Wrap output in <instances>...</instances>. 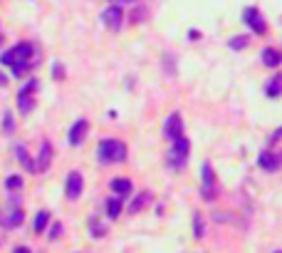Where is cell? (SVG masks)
Returning a JSON list of instances; mask_svg holds the SVG:
<instances>
[{
    "instance_id": "1",
    "label": "cell",
    "mask_w": 282,
    "mask_h": 253,
    "mask_svg": "<svg viewBox=\"0 0 282 253\" xmlns=\"http://www.w3.org/2000/svg\"><path fill=\"white\" fill-rule=\"evenodd\" d=\"M97 159L102 164H121L126 159V144L121 139H104L97 149Z\"/></svg>"
},
{
    "instance_id": "2",
    "label": "cell",
    "mask_w": 282,
    "mask_h": 253,
    "mask_svg": "<svg viewBox=\"0 0 282 253\" xmlns=\"http://www.w3.org/2000/svg\"><path fill=\"white\" fill-rule=\"evenodd\" d=\"M25 221V214H23V206H20V198H10L5 204V209L0 211V224L5 228H18V226Z\"/></svg>"
},
{
    "instance_id": "3",
    "label": "cell",
    "mask_w": 282,
    "mask_h": 253,
    "mask_svg": "<svg viewBox=\"0 0 282 253\" xmlns=\"http://www.w3.org/2000/svg\"><path fill=\"white\" fill-rule=\"evenodd\" d=\"M200 176H203V186H200V196L205 201H216L221 189H218V179H216V171H213V164H203L200 167Z\"/></svg>"
},
{
    "instance_id": "4",
    "label": "cell",
    "mask_w": 282,
    "mask_h": 253,
    "mask_svg": "<svg viewBox=\"0 0 282 253\" xmlns=\"http://www.w3.org/2000/svg\"><path fill=\"white\" fill-rule=\"evenodd\" d=\"M188 151H191V141L178 137L173 139V146H171V154H169V162L173 169H183L186 159H188Z\"/></svg>"
},
{
    "instance_id": "5",
    "label": "cell",
    "mask_w": 282,
    "mask_h": 253,
    "mask_svg": "<svg viewBox=\"0 0 282 253\" xmlns=\"http://www.w3.org/2000/svg\"><path fill=\"white\" fill-rule=\"evenodd\" d=\"M35 92H37V80H30L20 92H18V107L20 114H30L35 107Z\"/></svg>"
},
{
    "instance_id": "6",
    "label": "cell",
    "mask_w": 282,
    "mask_h": 253,
    "mask_svg": "<svg viewBox=\"0 0 282 253\" xmlns=\"http://www.w3.org/2000/svg\"><path fill=\"white\" fill-rule=\"evenodd\" d=\"M243 20H245V25L253 30L255 35H265L267 32V23H265V18H262V13L257 8H245L243 10Z\"/></svg>"
},
{
    "instance_id": "7",
    "label": "cell",
    "mask_w": 282,
    "mask_h": 253,
    "mask_svg": "<svg viewBox=\"0 0 282 253\" xmlns=\"http://www.w3.org/2000/svg\"><path fill=\"white\" fill-rule=\"evenodd\" d=\"M102 23L112 30V32H119V30H121V25H124V10H121L119 5H114V3H112V5L102 13Z\"/></svg>"
},
{
    "instance_id": "8",
    "label": "cell",
    "mask_w": 282,
    "mask_h": 253,
    "mask_svg": "<svg viewBox=\"0 0 282 253\" xmlns=\"http://www.w3.org/2000/svg\"><path fill=\"white\" fill-rule=\"evenodd\" d=\"M82 189H85V179H82V174H80V171H69V176H67V189H64L67 198H72V201L80 198Z\"/></svg>"
},
{
    "instance_id": "9",
    "label": "cell",
    "mask_w": 282,
    "mask_h": 253,
    "mask_svg": "<svg viewBox=\"0 0 282 253\" xmlns=\"http://www.w3.org/2000/svg\"><path fill=\"white\" fill-rule=\"evenodd\" d=\"M164 134H166L169 139H178V137H183V119H181V114L178 112H173L169 119H166Z\"/></svg>"
},
{
    "instance_id": "10",
    "label": "cell",
    "mask_w": 282,
    "mask_h": 253,
    "mask_svg": "<svg viewBox=\"0 0 282 253\" xmlns=\"http://www.w3.org/2000/svg\"><path fill=\"white\" fill-rule=\"evenodd\" d=\"M32 55H35V47H32L30 42H20V45H15V47L10 50V57H13L10 67H13L15 62H30Z\"/></svg>"
},
{
    "instance_id": "11",
    "label": "cell",
    "mask_w": 282,
    "mask_h": 253,
    "mask_svg": "<svg viewBox=\"0 0 282 253\" xmlns=\"http://www.w3.org/2000/svg\"><path fill=\"white\" fill-rule=\"evenodd\" d=\"M87 129H89L87 119H77V122L69 127V144H72V146H80L87 137Z\"/></svg>"
},
{
    "instance_id": "12",
    "label": "cell",
    "mask_w": 282,
    "mask_h": 253,
    "mask_svg": "<svg viewBox=\"0 0 282 253\" xmlns=\"http://www.w3.org/2000/svg\"><path fill=\"white\" fill-rule=\"evenodd\" d=\"M50 162H52V144H50V141H42V144H40L37 162H35V169H37V171H47V169H50Z\"/></svg>"
},
{
    "instance_id": "13",
    "label": "cell",
    "mask_w": 282,
    "mask_h": 253,
    "mask_svg": "<svg viewBox=\"0 0 282 253\" xmlns=\"http://www.w3.org/2000/svg\"><path fill=\"white\" fill-rule=\"evenodd\" d=\"M280 167H282V154H272V151H262L260 154V169L277 171Z\"/></svg>"
},
{
    "instance_id": "14",
    "label": "cell",
    "mask_w": 282,
    "mask_h": 253,
    "mask_svg": "<svg viewBox=\"0 0 282 253\" xmlns=\"http://www.w3.org/2000/svg\"><path fill=\"white\" fill-rule=\"evenodd\" d=\"M262 62L267 67H277V65H282V53L275 50V47H265L262 50Z\"/></svg>"
},
{
    "instance_id": "15",
    "label": "cell",
    "mask_w": 282,
    "mask_h": 253,
    "mask_svg": "<svg viewBox=\"0 0 282 253\" xmlns=\"http://www.w3.org/2000/svg\"><path fill=\"white\" fill-rule=\"evenodd\" d=\"M109 186H112L119 196H129V194H131V181H129V179H124V176L112 179V184H109Z\"/></svg>"
},
{
    "instance_id": "16",
    "label": "cell",
    "mask_w": 282,
    "mask_h": 253,
    "mask_svg": "<svg viewBox=\"0 0 282 253\" xmlns=\"http://www.w3.org/2000/svg\"><path fill=\"white\" fill-rule=\"evenodd\" d=\"M15 157H18V159H20V164H23V167H25V169H28L30 174H35V171H37V169H35V162H32V159H30L28 149H25V146H23V144H18V146H15Z\"/></svg>"
},
{
    "instance_id": "17",
    "label": "cell",
    "mask_w": 282,
    "mask_h": 253,
    "mask_svg": "<svg viewBox=\"0 0 282 253\" xmlns=\"http://www.w3.org/2000/svg\"><path fill=\"white\" fill-rule=\"evenodd\" d=\"M265 94H267V97H280V94H282V75H275V77L267 82V87H265Z\"/></svg>"
},
{
    "instance_id": "18",
    "label": "cell",
    "mask_w": 282,
    "mask_h": 253,
    "mask_svg": "<svg viewBox=\"0 0 282 253\" xmlns=\"http://www.w3.org/2000/svg\"><path fill=\"white\" fill-rule=\"evenodd\" d=\"M121 206H124V201H121V198H109V201H107V216H109L112 221L121 214Z\"/></svg>"
},
{
    "instance_id": "19",
    "label": "cell",
    "mask_w": 282,
    "mask_h": 253,
    "mask_svg": "<svg viewBox=\"0 0 282 253\" xmlns=\"http://www.w3.org/2000/svg\"><path fill=\"white\" fill-rule=\"evenodd\" d=\"M230 50H235V53H240V50H245L248 45H250V40H248V35H238V37H230Z\"/></svg>"
},
{
    "instance_id": "20",
    "label": "cell",
    "mask_w": 282,
    "mask_h": 253,
    "mask_svg": "<svg viewBox=\"0 0 282 253\" xmlns=\"http://www.w3.org/2000/svg\"><path fill=\"white\" fill-rule=\"evenodd\" d=\"M47 221H50V214H47V211H40V214L35 216V233H42V231L47 228Z\"/></svg>"
},
{
    "instance_id": "21",
    "label": "cell",
    "mask_w": 282,
    "mask_h": 253,
    "mask_svg": "<svg viewBox=\"0 0 282 253\" xmlns=\"http://www.w3.org/2000/svg\"><path fill=\"white\" fill-rule=\"evenodd\" d=\"M5 189H8V191H18V189H23V179H20L18 174L8 176V179H5Z\"/></svg>"
},
{
    "instance_id": "22",
    "label": "cell",
    "mask_w": 282,
    "mask_h": 253,
    "mask_svg": "<svg viewBox=\"0 0 282 253\" xmlns=\"http://www.w3.org/2000/svg\"><path fill=\"white\" fill-rule=\"evenodd\" d=\"M146 198H149V194H139V196L131 201V206H129V214H139L141 209L146 206Z\"/></svg>"
},
{
    "instance_id": "23",
    "label": "cell",
    "mask_w": 282,
    "mask_h": 253,
    "mask_svg": "<svg viewBox=\"0 0 282 253\" xmlns=\"http://www.w3.org/2000/svg\"><path fill=\"white\" fill-rule=\"evenodd\" d=\"M30 67H32V62H15L10 70H13V75H15V77H23L25 72H30Z\"/></svg>"
},
{
    "instance_id": "24",
    "label": "cell",
    "mask_w": 282,
    "mask_h": 253,
    "mask_svg": "<svg viewBox=\"0 0 282 253\" xmlns=\"http://www.w3.org/2000/svg\"><path fill=\"white\" fill-rule=\"evenodd\" d=\"M193 233H196V238H203V233H205V224H203V216L200 214L193 216Z\"/></svg>"
},
{
    "instance_id": "25",
    "label": "cell",
    "mask_w": 282,
    "mask_h": 253,
    "mask_svg": "<svg viewBox=\"0 0 282 253\" xmlns=\"http://www.w3.org/2000/svg\"><path fill=\"white\" fill-rule=\"evenodd\" d=\"M89 231H92V236H104V233H107V226L99 224V221L94 219V221L89 224Z\"/></svg>"
},
{
    "instance_id": "26",
    "label": "cell",
    "mask_w": 282,
    "mask_h": 253,
    "mask_svg": "<svg viewBox=\"0 0 282 253\" xmlns=\"http://www.w3.org/2000/svg\"><path fill=\"white\" fill-rule=\"evenodd\" d=\"M5 124H3V129H5V134H13L15 132V119H13V114L5 112V119H3Z\"/></svg>"
},
{
    "instance_id": "27",
    "label": "cell",
    "mask_w": 282,
    "mask_h": 253,
    "mask_svg": "<svg viewBox=\"0 0 282 253\" xmlns=\"http://www.w3.org/2000/svg\"><path fill=\"white\" fill-rule=\"evenodd\" d=\"M114 5H129V3H134V0H109Z\"/></svg>"
},
{
    "instance_id": "28",
    "label": "cell",
    "mask_w": 282,
    "mask_h": 253,
    "mask_svg": "<svg viewBox=\"0 0 282 253\" xmlns=\"http://www.w3.org/2000/svg\"><path fill=\"white\" fill-rule=\"evenodd\" d=\"M280 137H282V127H280V129H277V132H275V134H272V141H277V139H280Z\"/></svg>"
},
{
    "instance_id": "29",
    "label": "cell",
    "mask_w": 282,
    "mask_h": 253,
    "mask_svg": "<svg viewBox=\"0 0 282 253\" xmlns=\"http://www.w3.org/2000/svg\"><path fill=\"white\" fill-rule=\"evenodd\" d=\"M13 253H30V248H15Z\"/></svg>"
},
{
    "instance_id": "30",
    "label": "cell",
    "mask_w": 282,
    "mask_h": 253,
    "mask_svg": "<svg viewBox=\"0 0 282 253\" xmlns=\"http://www.w3.org/2000/svg\"><path fill=\"white\" fill-rule=\"evenodd\" d=\"M0 42H3V35H0Z\"/></svg>"
},
{
    "instance_id": "31",
    "label": "cell",
    "mask_w": 282,
    "mask_h": 253,
    "mask_svg": "<svg viewBox=\"0 0 282 253\" xmlns=\"http://www.w3.org/2000/svg\"><path fill=\"white\" fill-rule=\"evenodd\" d=\"M277 253H282V251H277Z\"/></svg>"
}]
</instances>
